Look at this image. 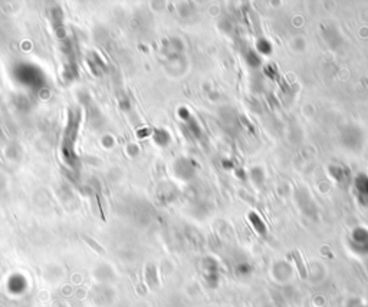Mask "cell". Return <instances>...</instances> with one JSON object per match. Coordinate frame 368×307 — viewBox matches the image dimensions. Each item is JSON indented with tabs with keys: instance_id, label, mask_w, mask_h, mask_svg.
I'll use <instances>...</instances> for the list:
<instances>
[{
	"instance_id": "obj_1",
	"label": "cell",
	"mask_w": 368,
	"mask_h": 307,
	"mask_svg": "<svg viewBox=\"0 0 368 307\" xmlns=\"http://www.w3.org/2000/svg\"><path fill=\"white\" fill-rule=\"evenodd\" d=\"M291 257L294 258V261H295V263H297V266H298V272H299V276H301V278H306L308 272H306L305 263L302 261V257H301V254H299V251H292V253H291Z\"/></svg>"
}]
</instances>
